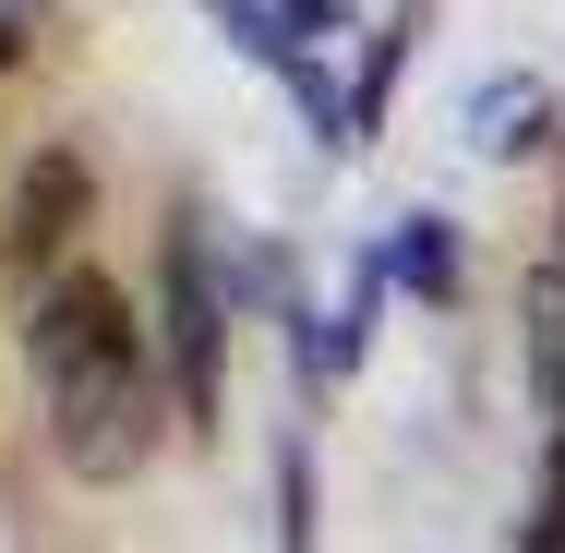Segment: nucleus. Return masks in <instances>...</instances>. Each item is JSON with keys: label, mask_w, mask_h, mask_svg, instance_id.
Listing matches in <instances>:
<instances>
[{"label": "nucleus", "mask_w": 565, "mask_h": 553, "mask_svg": "<svg viewBox=\"0 0 565 553\" xmlns=\"http://www.w3.org/2000/svg\"><path fill=\"white\" fill-rule=\"evenodd\" d=\"M24 361H36V397H49V457L73 469V481H132L157 434H169V410H157V349L132 326V301H120L97 265H61L49 289H36V313H24Z\"/></svg>", "instance_id": "f257e3e1"}, {"label": "nucleus", "mask_w": 565, "mask_h": 553, "mask_svg": "<svg viewBox=\"0 0 565 553\" xmlns=\"http://www.w3.org/2000/svg\"><path fill=\"white\" fill-rule=\"evenodd\" d=\"M169 373H181V422L205 434L217 422V277L193 228H169Z\"/></svg>", "instance_id": "f03ea898"}, {"label": "nucleus", "mask_w": 565, "mask_h": 553, "mask_svg": "<svg viewBox=\"0 0 565 553\" xmlns=\"http://www.w3.org/2000/svg\"><path fill=\"white\" fill-rule=\"evenodd\" d=\"M73 217H85V157H61V145H49V157L24 169V193H12V253H24V265H36V253H61Z\"/></svg>", "instance_id": "7ed1b4c3"}, {"label": "nucleus", "mask_w": 565, "mask_h": 553, "mask_svg": "<svg viewBox=\"0 0 565 553\" xmlns=\"http://www.w3.org/2000/svg\"><path fill=\"white\" fill-rule=\"evenodd\" d=\"M542 132H554V97H542L530 73H493V85L469 97V145H481V157H530Z\"/></svg>", "instance_id": "20e7f679"}, {"label": "nucleus", "mask_w": 565, "mask_h": 553, "mask_svg": "<svg viewBox=\"0 0 565 553\" xmlns=\"http://www.w3.org/2000/svg\"><path fill=\"white\" fill-rule=\"evenodd\" d=\"M385 277L422 289V301H457V228L434 217V205H409V217L385 228Z\"/></svg>", "instance_id": "39448f33"}, {"label": "nucleus", "mask_w": 565, "mask_h": 553, "mask_svg": "<svg viewBox=\"0 0 565 553\" xmlns=\"http://www.w3.org/2000/svg\"><path fill=\"white\" fill-rule=\"evenodd\" d=\"M518 553H565V434H554V457H542V493H530V530H518Z\"/></svg>", "instance_id": "423d86ee"}, {"label": "nucleus", "mask_w": 565, "mask_h": 553, "mask_svg": "<svg viewBox=\"0 0 565 553\" xmlns=\"http://www.w3.org/2000/svg\"><path fill=\"white\" fill-rule=\"evenodd\" d=\"M530 326H542V397H565V277L530 289Z\"/></svg>", "instance_id": "0eeeda50"}, {"label": "nucleus", "mask_w": 565, "mask_h": 553, "mask_svg": "<svg viewBox=\"0 0 565 553\" xmlns=\"http://www.w3.org/2000/svg\"><path fill=\"white\" fill-rule=\"evenodd\" d=\"M24 24H36V0H0V61L24 49Z\"/></svg>", "instance_id": "6e6552de"}]
</instances>
